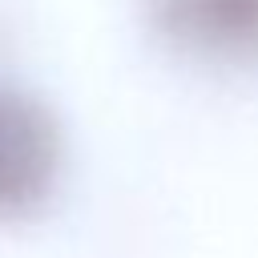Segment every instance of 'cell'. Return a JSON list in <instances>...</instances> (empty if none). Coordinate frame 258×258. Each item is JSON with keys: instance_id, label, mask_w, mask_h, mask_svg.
<instances>
[{"instance_id": "6da1fadb", "label": "cell", "mask_w": 258, "mask_h": 258, "mask_svg": "<svg viewBox=\"0 0 258 258\" xmlns=\"http://www.w3.org/2000/svg\"><path fill=\"white\" fill-rule=\"evenodd\" d=\"M64 137L52 109L12 85H0V222L32 218L56 189Z\"/></svg>"}, {"instance_id": "7a4b0ae2", "label": "cell", "mask_w": 258, "mask_h": 258, "mask_svg": "<svg viewBox=\"0 0 258 258\" xmlns=\"http://www.w3.org/2000/svg\"><path fill=\"white\" fill-rule=\"evenodd\" d=\"M153 20L185 52L226 64L258 60V0H153Z\"/></svg>"}]
</instances>
